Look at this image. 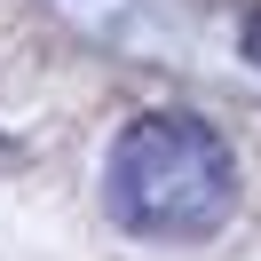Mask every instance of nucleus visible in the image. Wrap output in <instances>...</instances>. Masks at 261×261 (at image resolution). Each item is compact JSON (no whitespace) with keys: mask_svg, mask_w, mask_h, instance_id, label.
<instances>
[{"mask_svg":"<svg viewBox=\"0 0 261 261\" xmlns=\"http://www.w3.org/2000/svg\"><path fill=\"white\" fill-rule=\"evenodd\" d=\"M103 198L119 229L159 245H198L238 206V159L198 111H143L103 159Z\"/></svg>","mask_w":261,"mask_h":261,"instance_id":"f257e3e1","label":"nucleus"},{"mask_svg":"<svg viewBox=\"0 0 261 261\" xmlns=\"http://www.w3.org/2000/svg\"><path fill=\"white\" fill-rule=\"evenodd\" d=\"M238 48H245V64H261V8L245 16V32H238Z\"/></svg>","mask_w":261,"mask_h":261,"instance_id":"f03ea898","label":"nucleus"}]
</instances>
